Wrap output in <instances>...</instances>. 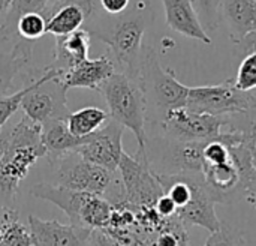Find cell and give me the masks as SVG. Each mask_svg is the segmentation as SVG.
Listing matches in <instances>:
<instances>
[{"label":"cell","mask_w":256,"mask_h":246,"mask_svg":"<svg viewBox=\"0 0 256 246\" xmlns=\"http://www.w3.org/2000/svg\"><path fill=\"white\" fill-rule=\"evenodd\" d=\"M153 23L152 6L146 0H138L118 15H99V11L84 24L90 36L110 47L111 59L120 72L138 80L142 38L147 27Z\"/></svg>","instance_id":"obj_1"},{"label":"cell","mask_w":256,"mask_h":246,"mask_svg":"<svg viewBox=\"0 0 256 246\" xmlns=\"http://www.w3.org/2000/svg\"><path fill=\"white\" fill-rule=\"evenodd\" d=\"M40 125L22 117L10 128L6 152L0 158V204L12 207L20 183L39 158L46 156L40 140Z\"/></svg>","instance_id":"obj_2"},{"label":"cell","mask_w":256,"mask_h":246,"mask_svg":"<svg viewBox=\"0 0 256 246\" xmlns=\"http://www.w3.org/2000/svg\"><path fill=\"white\" fill-rule=\"evenodd\" d=\"M106 105L110 119L120 123L134 132L138 141V150L135 155L146 158V122H147V102L144 92L136 78L129 77L124 72H114L98 90Z\"/></svg>","instance_id":"obj_3"},{"label":"cell","mask_w":256,"mask_h":246,"mask_svg":"<svg viewBox=\"0 0 256 246\" xmlns=\"http://www.w3.org/2000/svg\"><path fill=\"white\" fill-rule=\"evenodd\" d=\"M138 83L147 102V120L158 123L166 111L186 107L189 87L176 78L172 69L160 66L158 53L152 47L142 50Z\"/></svg>","instance_id":"obj_4"},{"label":"cell","mask_w":256,"mask_h":246,"mask_svg":"<svg viewBox=\"0 0 256 246\" xmlns=\"http://www.w3.org/2000/svg\"><path fill=\"white\" fill-rule=\"evenodd\" d=\"M57 182L60 186L100 195L111 204L122 203L124 188L117 171H110L84 159L78 152L70 150L57 158Z\"/></svg>","instance_id":"obj_5"},{"label":"cell","mask_w":256,"mask_h":246,"mask_svg":"<svg viewBox=\"0 0 256 246\" xmlns=\"http://www.w3.org/2000/svg\"><path fill=\"white\" fill-rule=\"evenodd\" d=\"M30 194L39 200L50 201L63 210L72 225L88 230L105 228L112 212V204L106 198L60 185L38 183L32 188Z\"/></svg>","instance_id":"obj_6"},{"label":"cell","mask_w":256,"mask_h":246,"mask_svg":"<svg viewBox=\"0 0 256 246\" xmlns=\"http://www.w3.org/2000/svg\"><path fill=\"white\" fill-rule=\"evenodd\" d=\"M63 71L54 66L42 69L36 75V84L30 89L21 102V110L33 123L44 125L54 119H68L66 90L62 84Z\"/></svg>","instance_id":"obj_7"},{"label":"cell","mask_w":256,"mask_h":246,"mask_svg":"<svg viewBox=\"0 0 256 246\" xmlns=\"http://www.w3.org/2000/svg\"><path fill=\"white\" fill-rule=\"evenodd\" d=\"M186 108L212 116L248 114L256 108V96L238 90L232 80H228L222 84L189 87Z\"/></svg>","instance_id":"obj_8"},{"label":"cell","mask_w":256,"mask_h":246,"mask_svg":"<svg viewBox=\"0 0 256 246\" xmlns=\"http://www.w3.org/2000/svg\"><path fill=\"white\" fill-rule=\"evenodd\" d=\"M231 116H212L195 113L186 107L172 108L154 123L162 135L180 141H208L218 138L224 128L230 125Z\"/></svg>","instance_id":"obj_9"},{"label":"cell","mask_w":256,"mask_h":246,"mask_svg":"<svg viewBox=\"0 0 256 246\" xmlns=\"http://www.w3.org/2000/svg\"><path fill=\"white\" fill-rule=\"evenodd\" d=\"M118 174L124 188L123 203L132 209L152 207L164 194V189L146 158L138 155L130 156L123 152L118 162Z\"/></svg>","instance_id":"obj_10"},{"label":"cell","mask_w":256,"mask_h":246,"mask_svg":"<svg viewBox=\"0 0 256 246\" xmlns=\"http://www.w3.org/2000/svg\"><path fill=\"white\" fill-rule=\"evenodd\" d=\"M123 131L124 128L110 119L99 131L88 135L87 141L75 149L84 159L104 167L110 171L118 170V162L123 155Z\"/></svg>","instance_id":"obj_11"},{"label":"cell","mask_w":256,"mask_h":246,"mask_svg":"<svg viewBox=\"0 0 256 246\" xmlns=\"http://www.w3.org/2000/svg\"><path fill=\"white\" fill-rule=\"evenodd\" d=\"M218 200L204 182L202 174H198L194 185V195L190 201L177 210L176 216L182 221L184 227H202L204 230L213 233L220 228L222 221L216 215Z\"/></svg>","instance_id":"obj_12"},{"label":"cell","mask_w":256,"mask_h":246,"mask_svg":"<svg viewBox=\"0 0 256 246\" xmlns=\"http://www.w3.org/2000/svg\"><path fill=\"white\" fill-rule=\"evenodd\" d=\"M28 228L33 236V246H88V228L64 225L56 219H40L28 216Z\"/></svg>","instance_id":"obj_13"},{"label":"cell","mask_w":256,"mask_h":246,"mask_svg":"<svg viewBox=\"0 0 256 246\" xmlns=\"http://www.w3.org/2000/svg\"><path fill=\"white\" fill-rule=\"evenodd\" d=\"M114 72H117V66L111 56H100L94 60L86 59L63 71L62 84L66 92L70 89L99 90L102 83L106 81Z\"/></svg>","instance_id":"obj_14"},{"label":"cell","mask_w":256,"mask_h":246,"mask_svg":"<svg viewBox=\"0 0 256 246\" xmlns=\"http://www.w3.org/2000/svg\"><path fill=\"white\" fill-rule=\"evenodd\" d=\"M202 177L219 204H230L236 200L240 188V170L232 156L226 162L204 164Z\"/></svg>","instance_id":"obj_15"},{"label":"cell","mask_w":256,"mask_h":246,"mask_svg":"<svg viewBox=\"0 0 256 246\" xmlns=\"http://www.w3.org/2000/svg\"><path fill=\"white\" fill-rule=\"evenodd\" d=\"M166 24L171 30L210 45L212 38L202 29L190 0H162Z\"/></svg>","instance_id":"obj_16"},{"label":"cell","mask_w":256,"mask_h":246,"mask_svg":"<svg viewBox=\"0 0 256 246\" xmlns=\"http://www.w3.org/2000/svg\"><path fill=\"white\" fill-rule=\"evenodd\" d=\"M220 12L234 44L256 32V0H222Z\"/></svg>","instance_id":"obj_17"},{"label":"cell","mask_w":256,"mask_h":246,"mask_svg":"<svg viewBox=\"0 0 256 246\" xmlns=\"http://www.w3.org/2000/svg\"><path fill=\"white\" fill-rule=\"evenodd\" d=\"M40 140L46 150V158L54 164L57 158L66 152L75 150L82 146L88 137H75L69 128L66 119H54L40 126Z\"/></svg>","instance_id":"obj_18"},{"label":"cell","mask_w":256,"mask_h":246,"mask_svg":"<svg viewBox=\"0 0 256 246\" xmlns=\"http://www.w3.org/2000/svg\"><path fill=\"white\" fill-rule=\"evenodd\" d=\"M90 39L92 36L86 29H78L64 36H56L52 59L58 65V69L66 71L88 59Z\"/></svg>","instance_id":"obj_19"},{"label":"cell","mask_w":256,"mask_h":246,"mask_svg":"<svg viewBox=\"0 0 256 246\" xmlns=\"http://www.w3.org/2000/svg\"><path fill=\"white\" fill-rule=\"evenodd\" d=\"M33 42L20 39L9 53L0 54V98L8 95L14 86L15 77L28 65L32 59Z\"/></svg>","instance_id":"obj_20"},{"label":"cell","mask_w":256,"mask_h":246,"mask_svg":"<svg viewBox=\"0 0 256 246\" xmlns=\"http://www.w3.org/2000/svg\"><path fill=\"white\" fill-rule=\"evenodd\" d=\"M110 120V114L98 107H84L69 113L66 122L69 131L75 137H88L99 131Z\"/></svg>","instance_id":"obj_21"},{"label":"cell","mask_w":256,"mask_h":246,"mask_svg":"<svg viewBox=\"0 0 256 246\" xmlns=\"http://www.w3.org/2000/svg\"><path fill=\"white\" fill-rule=\"evenodd\" d=\"M231 156L240 170V188L249 204L256 209V167L252 164L249 152L242 143L230 146Z\"/></svg>","instance_id":"obj_22"},{"label":"cell","mask_w":256,"mask_h":246,"mask_svg":"<svg viewBox=\"0 0 256 246\" xmlns=\"http://www.w3.org/2000/svg\"><path fill=\"white\" fill-rule=\"evenodd\" d=\"M51 0H10V6L6 11V18L0 26V41H9L16 36V23L21 15L28 12L42 14Z\"/></svg>","instance_id":"obj_23"},{"label":"cell","mask_w":256,"mask_h":246,"mask_svg":"<svg viewBox=\"0 0 256 246\" xmlns=\"http://www.w3.org/2000/svg\"><path fill=\"white\" fill-rule=\"evenodd\" d=\"M194 9L200 18L202 29L207 33H212L219 29L222 23V0H190Z\"/></svg>","instance_id":"obj_24"},{"label":"cell","mask_w":256,"mask_h":246,"mask_svg":"<svg viewBox=\"0 0 256 246\" xmlns=\"http://www.w3.org/2000/svg\"><path fill=\"white\" fill-rule=\"evenodd\" d=\"M46 33V20L39 12H28L20 17L16 23V36L30 42L38 41Z\"/></svg>","instance_id":"obj_25"},{"label":"cell","mask_w":256,"mask_h":246,"mask_svg":"<svg viewBox=\"0 0 256 246\" xmlns=\"http://www.w3.org/2000/svg\"><path fill=\"white\" fill-rule=\"evenodd\" d=\"M234 86L243 92H254L256 89V51L243 56L237 69V75L232 80Z\"/></svg>","instance_id":"obj_26"},{"label":"cell","mask_w":256,"mask_h":246,"mask_svg":"<svg viewBox=\"0 0 256 246\" xmlns=\"http://www.w3.org/2000/svg\"><path fill=\"white\" fill-rule=\"evenodd\" d=\"M30 83L26 84L22 89H20L18 92L12 93V95H4L0 98V131L3 129V126L8 123V120L16 113V110L21 107L22 98L26 96V93L34 87L36 84V75H30Z\"/></svg>","instance_id":"obj_27"},{"label":"cell","mask_w":256,"mask_h":246,"mask_svg":"<svg viewBox=\"0 0 256 246\" xmlns=\"http://www.w3.org/2000/svg\"><path fill=\"white\" fill-rule=\"evenodd\" d=\"M246 236L243 231L226 222L220 224V228L210 233L204 246H244Z\"/></svg>","instance_id":"obj_28"},{"label":"cell","mask_w":256,"mask_h":246,"mask_svg":"<svg viewBox=\"0 0 256 246\" xmlns=\"http://www.w3.org/2000/svg\"><path fill=\"white\" fill-rule=\"evenodd\" d=\"M0 246H33V236L20 219L10 222L2 233H0Z\"/></svg>","instance_id":"obj_29"},{"label":"cell","mask_w":256,"mask_h":246,"mask_svg":"<svg viewBox=\"0 0 256 246\" xmlns=\"http://www.w3.org/2000/svg\"><path fill=\"white\" fill-rule=\"evenodd\" d=\"M88 246H124L118 239L111 236L104 228H94L90 231Z\"/></svg>","instance_id":"obj_30"},{"label":"cell","mask_w":256,"mask_h":246,"mask_svg":"<svg viewBox=\"0 0 256 246\" xmlns=\"http://www.w3.org/2000/svg\"><path fill=\"white\" fill-rule=\"evenodd\" d=\"M130 6V0H99V8L108 15L123 14Z\"/></svg>","instance_id":"obj_31"},{"label":"cell","mask_w":256,"mask_h":246,"mask_svg":"<svg viewBox=\"0 0 256 246\" xmlns=\"http://www.w3.org/2000/svg\"><path fill=\"white\" fill-rule=\"evenodd\" d=\"M154 209L162 218H171V216H176V213H177V207H176L174 201L165 192L158 198Z\"/></svg>","instance_id":"obj_32"},{"label":"cell","mask_w":256,"mask_h":246,"mask_svg":"<svg viewBox=\"0 0 256 246\" xmlns=\"http://www.w3.org/2000/svg\"><path fill=\"white\" fill-rule=\"evenodd\" d=\"M18 219V212L12 207L0 204V233L14 221Z\"/></svg>","instance_id":"obj_33"},{"label":"cell","mask_w":256,"mask_h":246,"mask_svg":"<svg viewBox=\"0 0 256 246\" xmlns=\"http://www.w3.org/2000/svg\"><path fill=\"white\" fill-rule=\"evenodd\" d=\"M10 6V0H0V14L6 12Z\"/></svg>","instance_id":"obj_34"}]
</instances>
